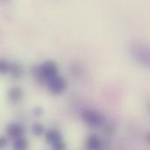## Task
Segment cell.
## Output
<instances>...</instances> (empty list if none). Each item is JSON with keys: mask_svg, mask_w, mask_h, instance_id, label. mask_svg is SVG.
I'll return each mask as SVG.
<instances>
[{"mask_svg": "<svg viewBox=\"0 0 150 150\" xmlns=\"http://www.w3.org/2000/svg\"><path fill=\"white\" fill-rule=\"evenodd\" d=\"M11 66V64H10L7 61H5L4 59L1 60V62H0V72H1V74H7L8 72L10 73Z\"/></svg>", "mask_w": 150, "mask_h": 150, "instance_id": "obj_13", "label": "cell"}, {"mask_svg": "<svg viewBox=\"0 0 150 150\" xmlns=\"http://www.w3.org/2000/svg\"><path fill=\"white\" fill-rule=\"evenodd\" d=\"M67 88V81L62 76H58L47 83V89L53 95L62 94Z\"/></svg>", "mask_w": 150, "mask_h": 150, "instance_id": "obj_4", "label": "cell"}, {"mask_svg": "<svg viewBox=\"0 0 150 150\" xmlns=\"http://www.w3.org/2000/svg\"><path fill=\"white\" fill-rule=\"evenodd\" d=\"M11 76L15 78V79H19L23 76V68L21 67L20 64L14 62L11 66V70H10Z\"/></svg>", "mask_w": 150, "mask_h": 150, "instance_id": "obj_10", "label": "cell"}, {"mask_svg": "<svg viewBox=\"0 0 150 150\" xmlns=\"http://www.w3.org/2000/svg\"><path fill=\"white\" fill-rule=\"evenodd\" d=\"M45 140L47 143L53 145L62 140V136L57 129H49L45 133Z\"/></svg>", "mask_w": 150, "mask_h": 150, "instance_id": "obj_6", "label": "cell"}, {"mask_svg": "<svg viewBox=\"0 0 150 150\" xmlns=\"http://www.w3.org/2000/svg\"><path fill=\"white\" fill-rule=\"evenodd\" d=\"M52 150H67V145L63 140H62L52 145Z\"/></svg>", "mask_w": 150, "mask_h": 150, "instance_id": "obj_15", "label": "cell"}, {"mask_svg": "<svg viewBox=\"0 0 150 150\" xmlns=\"http://www.w3.org/2000/svg\"><path fill=\"white\" fill-rule=\"evenodd\" d=\"M146 142L150 145V132H149V133L146 134Z\"/></svg>", "mask_w": 150, "mask_h": 150, "instance_id": "obj_18", "label": "cell"}, {"mask_svg": "<svg viewBox=\"0 0 150 150\" xmlns=\"http://www.w3.org/2000/svg\"><path fill=\"white\" fill-rule=\"evenodd\" d=\"M7 95H8L9 99L11 102L18 103V101L21 100V98L23 97V91H22V90L19 87L14 86V87H11V88L9 89Z\"/></svg>", "mask_w": 150, "mask_h": 150, "instance_id": "obj_8", "label": "cell"}, {"mask_svg": "<svg viewBox=\"0 0 150 150\" xmlns=\"http://www.w3.org/2000/svg\"><path fill=\"white\" fill-rule=\"evenodd\" d=\"M146 108H147L148 112H149L150 114V101H148V102H147V104H146Z\"/></svg>", "mask_w": 150, "mask_h": 150, "instance_id": "obj_19", "label": "cell"}, {"mask_svg": "<svg viewBox=\"0 0 150 150\" xmlns=\"http://www.w3.org/2000/svg\"><path fill=\"white\" fill-rule=\"evenodd\" d=\"M6 134L14 140L23 137V134H25V127L18 123H11L6 127Z\"/></svg>", "mask_w": 150, "mask_h": 150, "instance_id": "obj_5", "label": "cell"}, {"mask_svg": "<svg viewBox=\"0 0 150 150\" xmlns=\"http://www.w3.org/2000/svg\"><path fill=\"white\" fill-rule=\"evenodd\" d=\"M7 143H8V142H7V139L5 137H4V136L1 137V139H0V148L4 149L6 147Z\"/></svg>", "mask_w": 150, "mask_h": 150, "instance_id": "obj_17", "label": "cell"}, {"mask_svg": "<svg viewBox=\"0 0 150 150\" xmlns=\"http://www.w3.org/2000/svg\"><path fill=\"white\" fill-rule=\"evenodd\" d=\"M28 141L24 137L15 139L14 142H12V150H28Z\"/></svg>", "mask_w": 150, "mask_h": 150, "instance_id": "obj_9", "label": "cell"}, {"mask_svg": "<svg viewBox=\"0 0 150 150\" xmlns=\"http://www.w3.org/2000/svg\"><path fill=\"white\" fill-rule=\"evenodd\" d=\"M85 146L88 150H100L102 149V143L99 137L96 134H91L88 137L85 142Z\"/></svg>", "mask_w": 150, "mask_h": 150, "instance_id": "obj_7", "label": "cell"}, {"mask_svg": "<svg viewBox=\"0 0 150 150\" xmlns=\"http://www.w3.org/2000/svg\"><path fill=\"white\" fill-rule=\"evenodd\" d=\"M115 130H116V127H115L114 124L110 122L105 126L103 133L105 134V135H112L115 133Z\"/></svg>", "mask_w": 150, "mask_h": 150, "instance_id": "obj_14", "label": "cell"}, {"mask_svg": "<svg viewBox=\"0 0 150 150\" xmlns=\"http://www.w3.org/2000/svg\"><path fill=\"white\" fill-rule=\"evenodd\" d=\"M82 120L88 127L97 128V127H102L105 124V118L101 112H99L96 110L88 109V110H85L84 112H83Z\"/></svg>", "mask_w": 150, "mask_h": 150, "instance_id": "obj_2", "label": "cell"}, {"mask_svg": "<svg viewBox=\"0 0 150 150\" xmlns=\"http://www.w3.org/2000/svg\"><path fill=\"white\" fill-rule=\"evenodd\" d=\"M44 112V110L42 109L41 106H35L33 109V114L36 117H40L43 114Z\"/></svg>", "mask_w": 150, "mask_h": 150, "instance_id": "obj_16", "label": "cell"}, {"mask_svg": "<svg viewBox=\"0 0 150 150\" xmlns=\"http://www.w3.org/2000/svg\"><path fill=\"white\" fill-rule=\"evenodd\" d=\"M130 53L133 58L142 67L150 69V46L141 41L131 43Z\"/></svg>", "mask_w": 150, "mask_h": 150, "instance_id": "obj_1", "label": "cell"}, {"mask_svg": "<svg viewBox=\"0 0 150 150\" xmlns=\"http://www.w3.org/2000/svg\"><path fill=\"white\" fill-rule=\"evenodd\" d=\"M32 132L36 136H41L42 134H45L44 125L41 124V123H40V122H35L32 126Z\"/></svg>", "mask_w": 150, "mask_h": 150, "instance_id": "obj_12", "label": "cell"}, {"mask_svg": "<svg viewBox=\"0 0 150 150\" xmlns=\"http://www.w3.org/2000/svg\"><path fill=\"white\" fill-rule=\"evenodd\" d=\"M40 71L44 83L47 84L48 82L58 76L59 68L54 62L46 61L41 65H40Z\"/></svg>", "mask_w": 150, "mask_h": 150, "instance_id": "obj_3", "label": "cell"}, {"mask_svg": "<svg viewBox=\"0 0 150 150\" xmlns=\"http://www.w3.org/2000/svg\"><path fill=\"white\" fill-rule=\"evenodd\" d=\"M31 74L33 76V77L40 83L41 84H45L43 79H42V76H41V74H40V66H33L31 68Z\"/></svg>", "mask_w": 150, "mask_h": 150, "instance_id": "obj_11", "label": "cell"}]
</instances>
